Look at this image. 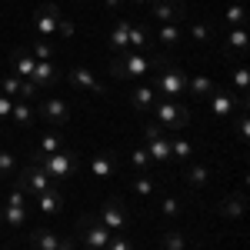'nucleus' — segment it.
<instances>
[{"label":"nucleus","instance_id":"nucleus-47","mask_svg":"<svg viewBox=\"0 0 250 250\" xmlns=\"http://www.w3.org/2000/svg\"><path fill=\"white\" fill-rule=\"evenodd\" d=\"M237 3H250V0H237Z\"/></svg>","mask_w":250,"mask_h":250},{"label":"nucleus","instance_id":"nucleus-15","mask_svg":"<svg viewBox=\"0 0 250 250\" xmlns=\"http://www.w3.org/2000/svg\"><path fill=\"white\" fill-rule=\"evenodd\" d=\"M60 80H63V70H60L54 60H37V67H34V74H30V83L37 87V90H47V87H57Z\"/></svg>","mask_w":250,"mask_h":250},{"label":"nucleus","instance_id":"nucleus-46","mask_svg":"<svg viewBox=\"0 0 250 250\" xmlns=\"http://www.w3.org/2000/svg\"><path fill=\"white\" fill-rule=\"evenodd\" d=\"M83 250H100V247H83Z\"/></svg>","mask_w":250,"mask_h":250},{"label":"nucleus","instance_id":"nucleus-35","mask_svg":"<svg viewBox=\"0 0 250 250\" xmlns=\"http://www.w3.org/2000/svg\"><path fill=\"white\" fill-rule=\"evenodd\" d=\"M14 173H17V154L0 147V180H10Z\"/></svg>","mask_w":250,"mask_h":250},{"label":"nucleus","instance_id":"nucleus-12","mask_svg":"<svg viewBox=\"0 0 250 250\" xmlns=\"http://www.w3.org/2000/svg\"><path fill=\"white\" fill-rule=\"evenodd\" d=\"M184 17H187V0H157V3H150L154 23H180Z\"/></svg>","mask_w":250,"mask_h":250},{"label":"nucleus","instance_id":"nucleus-18","mask_svg":"<svg viewBox=\"0 0 250 250\" xmlns=\"http://www.w3.org/2000/svg\"><path fill=\"white\" fill-rule=\"evenodd\" d=\"M63 204H67V197H63V190L60 187H50V190H43L34 197V207H37L43 217H54V213L63 210Z\"/></svg>","mask_w":250,"mask_h":250},{"label":"nucleus","instance_id":"nucleus-45","mask_svg":"<svg viewBox=\"0 0 250 250\" xmlns=\"http://www.w3.org/2000/svg\"><path fill=\"white\" fill-rule=\"evenodd\" d=\"M130 3H137V7H150V3H157V0H130Z\"/></svg>","mask_w":250,"mask_h":250},{"label":"nucleus","instance_id":"nucleus-40","mask_svg":"<svg viewBox=\"0 0 250 250\" xmlns=\"http://www.w3.org/2000/svg\"><path fill=\"white\" fill-rule=\"evenodd\" d=\"M10 110H14V100L7 94H0V124H10Z\"/></svg>","mask_w":250,"mask_h":250},{"label":"nucleus","instance_id":"nucleus-25","mask_svg":"<svg viewBox=\"0 0 250 250\" xmlns=\"http://www.w3.org/2000/svg\"><path fill=\"white\" fill-rule=\"evenodd\" d=\"M213 83L207 74H187V97L190 100H207V97L213 94Z\"/></svg>","mask_w":250,"mask_h":250},{"label":"nucleus","instance_id":"nucleus-20","mask_svg":"<svg viewBox=\"0 0 250 250\" xmlns=\"http://www.w3.org/2000/svg\"><path fill=\"white\" fill-rule=\"evenodd\" d=\"M180 40H184V30H180V23H157V37H154V43H160V50H164V54H173V50L180 47Z\"/></svg>","mask_w":250,"mask_h":250},{"label":"nucleus","instance_id":"nucleus-44","mask_svg":"<svg viewBox=\"0 0 250 250\" xmlns=\"http://www.w3.org/2000/svg\"><path fill=\"white\" fill-rule=\"evenodd\" d=\"M104 3H107V7H110V10H120V7H124V3H127V0H104Z\"/></svg>","mask_w":250,"mask_h":250},{"label":"nucleus","instance_id":"nucleus-21","mask_svg":"<svg viewBox=\"0 0 250 250\" xmlns=\"http://www.w3.org/2000/svg\"><path fill=\"white\" fill-rule=\"evenodd\" d=\"M63 240H67V237H60L57 230H50V227H37V230L30 233V250H60V247H63Z\"/></svg>","mask_w":250,"mask_h":250},{"label":"nucleus","instance_id":"nucleus-38","mask_svg":"<svg viewBox=\"0 0 250 250\" xmlns=\"http://www.w3.org/2000/svg\"><path fill=\"white\" fill-rule=\"evenodd\" d=\"M130 164H134L137 173L154 167V160H150V154H147V147H134V150H130Z\"/></svg>","mask_w":250,"mask_h":250},{"label":"nucleus","instance_id":"nucleus-30","mask_svg":"<svg viewBox=\"0 0 250 250\" xmlns=\"http://www.w3.org/2000/svg\"><path fill=\"white\" fill-rule=\"evenodd\" d=\"M224 43H227V57H230V54L244 57V54H247L250 37H247V30H244V27H230V30H227V40H224Z\"/></svg>","mask_w":250,"mask_h":250},{"label":"nucleus","instance_id":"nucleus-10","mask_svg":"<svg viewBox=\"0 0 250 250\" xmlns=\"http://www.w3.org/2000/svg\"><path fill=\"white\" fill-rule=\"evenodd\" d=\"M140 137H144V147H147L154 164H170V134H164L157 124H147L140 130Z\"/></svg>","mask_w":250,"mask_h":250},{"label":"nucleus","instance_id":"nucleus-22","mask_svg":"<svg viewBox=\"0 0 250 250\" xmlns=\"http://www.w3.org/2000/svg\"><path fill=\"white\" fill-rule=\"evenodd\" d=\"M127 184H130V190H134L140 200H150V197L157 193V184H160V180H157L150 170H140V173H134Z\"/></svg>","mask_w":250,"mask_h":250},{"label":"nucleus","instance_id":"nucleus-26","mask_svg":"<svg viewBox=\"0 0 250 250\" xmlns=\"http://www.w3.org/2000/svg\"><path fill=\"white\" fill-rule=\"evenodd\" d=\"M10 63H14V70H17L20 80H30L34 67H37V60L27 54V47H14V50H10Z\"/></svg>","mask_w":250,"mask_h":250},{"label":"nucleus","instance_id":"nucleus-13","mask_svg":"<svg viewBox=\"0 0 250 250\" xmlns=\"http://www.w3.org/2000/svg\"><path fill=\"white\" fill-rule=\"evenodd\" d=\"M57 23H60L57 3H40L37 10H34V30H37V37L50 40L54 34H57Z\"/></svg>","mask_w":250,"mask_h":250},{"label":"nucleus","instance_id":"nucleus-1","mask_svg":"<svg viewBox=\"0 0 250 250\" xmlns=\"http://www.w3.org/2000/svg\"><path fill=\"white\" fill-rule=\"evenodd\" d=\"M167 63H170L167 54H134V50H124V54L110 57V74L117 80H140L147 74H157Z\"/></svg>","mask_w":250,"mask_h":250},{"label":"nucleus","instance_id":"nucleus-33","mask_svg":"<svg viewBox=\"0 0 250 250\" xmlns=\"http://www.w3.org/2000/svg\"><path fill=\"white\" fill-rule=\"evenodd\" d=\"M227 83H233V94H237V97H247V83H250L247 67H244V63L230 67V77H227Z\"/></svg>","mask_w":250,"mask_h":250},{"label":"nucleus","instance_id":"nucleus-17","mask_svg":"<svg viewBox=\"0 0 250 250\" xmlns=\"http://www.w3.org/2000/svg\"><path fill=\"white\" fill-rule=\"evenodd\" d=\"M127 100H130V107H134L137 114H150V107H154L160 97H157L154 83H137V87H130Z\"/></svg>","mask_w":250,"mask_h":250},{"label":"nucleus","instance_id":"nucleus-37","mask_svg":"<svg viewBox=\"0 0 250 250\" xmlns=\"http://www.w3.org/2000/svg\"><path fill=\"white\" fill-rule=\"evenodd\" d=\"M160 213H164L167 220H177V217L184 213V207H180V200H177L173 193H164V197H160Z\"/></svg>","mask_w":250,"mask_h":250},{"label":"nucleus","instance_id":"nucleus-5","mask_svg":"<svg viewBox=\"0 0 250 250\" xmlns=\"http://www.w3.org/2000/svg\"><path fill=\"white\" fill-rule=\"evenodd\" d=\"M27 220H30V204H27V193L14 184V187H10V193H7V204L0 207V224H3L7 230H23V227H27Z\"/></svg>","mask_w":250,"mask_h":250},{"label":"nucleus","instance_id":"nucleus-42","mask_svg":"<svg viewBox=\"0 0 250 250\" xmlns=\"http://www.w3.org/2000/svg\"><path fill=\"white\" fill-rule=\"evenodd\" d=\"M104 250H134V244H130L124 233H117V237H114V240H110V244H107Z\"/></svg>","mask_w":250,"mask_h":250},{"label":"nucleus","instance_id":"nucleus-2","mask_svg":"<svg viewBox=\"0 0 250 250\" xmlns=\"http://www.w3.org/2000/svg\"><path fill=\"white\" fill-rule=\"evenodd\" d=\"M27 160L30 164H37V167H43V173L54 180V184H63V180H70L74 173H77V167H80V157H77V150H70V147H63V150H57V154H27Z\"/></svg>","mask_w":250,"mask_h":250},{"label":"nucleus","instance_id":"nucleus-24","mask_svg":"<svg viewBox=\"0 0 250 250\" xmlns=\"http://www.w3.org/2000/svg\"><path fill=\"white\" fill-rule=\"evenodd\" d=\"M127 37H130V20H127V17L114 20V27H110V37H107V47H110V54H124V50H127Z\"/></svg>","mask_w":250,"mask_h":250},{"label":"nucleus","instance_id":"nucleus-3","mask_svg":"<svg viewBox=\"0 0 250 250\" xmlns=\"http://www.w3.org/2000/svg\"><path fill=\"white\" fill-rule=\"evenodd\" d=\"M150 117L164 134H184L190 127V110L184 104H173V100H157L150 107Z\"/></svg>","mask_w":250,"mask_h":250},{"label":"nucleus","instance_id":"nucleus-28","mask_svg":"<svg viewBox=\"0 0 250 250\" xmlns=\"http://www.w3.org/2000/svg\"><path fill=\"white\" fill-rule=\"evenodd\" d=\"M244 193H230V197H224L220 200V207H217V213L224 217V220H240L244 217Z\"/></svg>","mask_w":250,"mask_h":250},{"label":"nucleus","instance_id":"nucleus-16","mask_svg":"<svg viewBox=\"0 0 250 250\" xmlns=\"http://www.w3.org/2000/svg\"><path fill=\"white\" fill-rule=\"evenodd\" d=\"M150 20H130V37H127V50L134 54H150Z\"/></svg>","mask_w":250,"mask_h":250},{"label":"nucleus","instance_id":"nucleus-19","mask_svg":"<svg viewBox=\"0 0 250 250\" xmlns=\"http://www.w3.org/2000/svg\"><path fill=\"white\" fill-rule=\"evenodd\" d=\"M117 167H120V157H117L114 150H100V154H94V160H90V173H94L97 180H110L117 173Z\"/></svg>","mask_w":250,"mask_h":250},{"label":"nucleus","instance_id":"nucleus-9","mask_svg":"<svg viewBox=\"0 0 250 250\" xmlns=\"http://www.w3.org/2000/svg\"><path fill=\"white\" fill-rule=\"evenodd\" d=\"M37 107V117L43 120V124H50V127H63L67 120H70V100H63V97H43V100H37L34 104Z\"/></svg>","mask_w":250,"mask_h":250},{"label":"nucleus","instance_id":"nucleus-4","mask_svg":"<svg viewBox=\"0 0 250 250\" xmlns=\"http://www.w3.org/2000/svg\"><path fill=\"white\" fill-rule=\"evenodd\" d=\"M154 90L160 100H173V104H180L184 97H187V74L177 67V63H167V67H160L154 74Z\"/></svg>","mask_w":250,"mask_h":250},{"label":"nucleus","instance_id":"nucleus-39","mask_svg":"<svg viewBox=\"0 0 250 250\" xmlns=\"http://www.w3.org/2000/svg\"><path fill=\"white\" fill-rule=\"evenodd\" d=\"M210 37H213L210 23H200V20H193V23H190V40H193V43H210Z\"/></svg>","mask_w":250,"mask_h":250},{"label":"nucleus","instance_id":"nucleus-32","mask_svg":"<svg viewBox=\"0 0 250 250\" xmlns=\"http://www.w3.org/2000/svg\"><path fill=\"white\" fill-rule=\"evenodd\" d=\"M57 150H63V134L60 130H50V134H40L37 140V154H57Z\"/></svg>","mask_w":250,"mask_h":250},{"label":"nucleus","instance_id":"nucleus-6","mask_svg":"<svg viewBox=\"0 0 250 250\" xmlns=\"http://www.w3.org/2000/svg\"><path fill=\"white\" fill-rule=\"evenodd\" d=\"M207 107H210L213 120L224 124L233 117V110H247V97H237L230 87H213V94L207 97Z\"/></svg>","mask_w":250,"mask_h":250},{"label":"nucleus","instance_id":"nucleus-8","mask_svg":"<svg viewBox=\"0 0 250 250\" xmlns=\"http://www.w3.org/2000/svg\"><path fill=\"white\" fill-rule=\"evenodd\" d=\"M14 177H17V187L27 193V197H37V193L50 190V187H57V184H54V180H50V177L43 173V167L30 164V160H27V164H23V167H20Z\"/></svg>","mask_w":250,"mask_h":250},{"label":"nucleus","instance_id":"nucleus-23","mask_svg":"<svg viewBox=\"0 0 250 250\" xmlns=\"http://www.w3.org/2000/svg\"><path fill=\"white\" fill-rule=\"evenodd\" d=\"M34 120H37V107H34V100H14L10 127H34Z\"/></svg>","mask_w":250,"mask_h":250},{"label":"nucleus","instance_id":"nucleus-11","mask_svg":"<svg viewBox=\"0 0 250 250\" xmlns=\"http://www.w3.org/2000/svg\"><path fill=\"white\" fill-rule=\"evenodd\" d=\"M63 80H67V83H70V87H74V90H80V94H107V83H100V80H97V74L94 70H87V67H67V70H63Z\"/></svg>","mask_w":250,"mask_h":250},{"label":"nucleus","instance_id":"nucleus-43","mask_svg":"<svg viewBox=\"0 0 250 250\" xmlns=\"http://www.w3.org/2000/svg\"><path fill=\"white\" fill-rule=\"evenodd\" d=\"M237 134H240V140H247V137H250V120H247V110H240V117H237Z\"/></svg>","mask_w":250,"mask_h":250},{"label":"nucleus","instance_id":"nucleus-7","mask_svg":"<svg viewBox=\"0 0 250 250\" xmlns=\"http://www.w3.org/2000/svg\"><path fill=\"white\" fill-rule=\"evenodd\" d=\"M94 217H97V220H100V224H104L110 233H124V230H127V220H130L124 197H107V200H104V207H97Z\"/></svg>","mask_w":250,"mask_h":250},{"label":"nucleus","instance_id":"nucleus-14","mask_svg":"<svg viewBox=\"0 0 250 250\" xmlns=\"http://www.w3.org/2000/svg\"><path fill=\"white\" fill-rule=\"evenodd\" d=\"M0 94H7L10 100H34V104H37L40 90L30 80H20V77H14V74H7V77L0 80Z\"/></svg>","mask_w":250,"mask_h":250},{"label":"nucleus","instance_id":"nucleus-41","mask_svg":"<svg viewBox=\"0 0 250 250\" xmlns=\"http://www.w3.org/2000/svg\"><path fill=\"white\" fill-rule=\"evenodd\" d=\"M57 34L63 40H70L74 34H77V27H74V20H67V17H60V23H57Z\"/></svg>","mask_w":250,"mask_h":250},{"label":"nucleus","instance_id":"nucleus-36","mask_svg":"<svg viewBox=\"0 0 250 250\" xmlns=\"http://www.w3.org/2000/svg\"><path fill=\"white\" fill-rule=\"evenodd\" d=\"M224 17H227L230 27H244V23H247V3H227Z\"/></svg>","mask_w":250,"mask_h":250},{"label":"nucleus","instance_id":"nucleus-34","mask_svg":"<svg viewBox=\"0 0 250 250\" xmlns=\"http://www.w3.org/2000/svg\"><path fill=\"white\" fill-rule=\"evenodd\" d=\"M160 244H164V250H187V237L180 230H173V227H167V230H160Z\"/></svg>","mask_w":250,"mask_h":250},{"label":"nucleus","instance_id":"nucleus-29","mask_svg":"<svg viewBox=\"0 0 250 250\" xmlns=\"http://www.w3.org/2000/svg\"><path fill=\"white\" fill-rule=\"evenodd\" d=\"M197 154V144L184 134H170V160H190Z\"/></svg>","mask_w":250,"mask_h":250},{"label":"nucleus","instance_id":"nucleus-27","mask_svg":"<svg viewBox=\"0 0 250 250\" xmlns=\"http://www.w3.org/2000/svg\"><path fill=\"white\" fill-rule=\"evenodd\" d=\"M184 180H187L190 190H204V187L210 184V167H207V164H190V167L184 170Z\"/></svg>","mask_w":250,"mask_h":250},{"label":"nucleus","instance_id":"nucleus-31","mask_svg":"<svg viewBox=\"0 0 250 250\" xmlns=\"http://www.w3.org/2000/svg\"><path fill=\"white\" fill-rule=\"evenodd\" d=\"M27 54H30L34 60H54L57 43H50V40H43V37H34L30 43H27Z\"/></svg>","mask_w":250,"mask_h":250}]
</instances>
